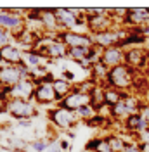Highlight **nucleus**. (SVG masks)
<instances>
[{"label": "nucleus", "instance_id": "39448f33", "mask_svg": "<svg viewBox=\"0 0 149 152\" xmlns=\"http://www.w3.org/2000/svg\"><path fill=\"white\" fill-rule=\"evenodd\" d=\"M49 119H50L52 126H56L57 130H61V132H69L78 123V118H76L74 111L59 107V105L49 111Z\"/></svg>", "mask_w": 149, "mask_h": 152}, {"label": "nucleus", "instance_id": "cd10ccee", "mask_svg": "<svg viewBox=\"0 0 149 152\" xmlns=\"http://www.w3.org/2000/svg\"><path fill=\"white\" fill-rule=\"evenodd\" d=\"M12 33H10L9 29H4L0 28V48L7 47V45H10V40H12Z\"/></svg>", "mask_w": 149, "mask_h": 152}, {"label": "nucleus", "instance_id": "7ed1b4c3", "mask_svg": "<svg viewBox=\"0 0 149 152\" xmlns=\"http://www.w3.org/2000/svg\"><path fill=\"white\" fill-rule=\"evenodd\" d=\"M5 113H9L16 119H31L33 116H37V107L33 104V100H23V99H9L4 104Z\"/></svg>", "mask_w": 149, "mask_h": 152}, {"label": "nucleus", "instance_id": "dca6fc26", "mask_svg": "<svg viewBox=\"0 0 149 152\" xmlns=\"http://www.w3.org/2000/svg\"><path fill=\"white\" fill-rule=\"evenodd\" d=\"M123 128L127 130V133H130V135H140L142 132L149 130V123L137 113V114L128 116V118L123 121Z\"/></svg>", "mask_w": 149, "mask_h": 152}, {"label": "nucleus", "instance_id": "e433bc0d", "mask_svg": "<svg viewBox=\"0 0 149 152\" xmlns=\"http://www.w3.org/2000/svg\"><path fill=\"white\" fill-rule=\"evenodd\" d=\"M18 124L19 126H24V128H30V126H31V121H30V119H21Z\"/></svg>", "mask_w": 149, "mask_h": 152}, {"label": "nucleus", "instance_id": "c9c22d12", "mask_svg": "<svg viewBox=\"0 0 149 152\" xmlns=\"http://www.w3.org/2000/svg\"><path fill=\"white\" fill-rule=\"evenodd\" d=\"M59 145H61V149L64 152L69 151V142H68V140H59Z\"/></svg>", "mask_w": 149, "mask_h": 152}, {"label": "nucleus", "instance_id": "2f4dec72", "mask_svg": "<svg viewBox=\"0 0 149 152\" xmlns=\"http://www.w3.org/2000/svg\"><path fill=\"white\" fill-rule=\"evenodd\" d=\"M139 114L146 119L149 123V102H144V104L140 105V109H139Z\"/></svg>", "mask_w": 149, "mask_h": 152}, {"label": "nucleus", "instance_id": "f03ea898", "mask_svg": "<svg viewBox=\"0 0 149 152\" xmlns=\"http://www.w3.org/2000/svg\"><path fill=\"white\" fill-rule=\"evenodd\" d=\"M23 78H31V69L24 62L18 66L0 67V88H10L16 83H19Z\"/></svg>", "mask_w": 149, "mask_h": 152}, {"label": "nucleus", "instance_id": "58836bf2", "mask_svg": "<svg viewBox=\"0 0 149 152\" xmlns=\"http://www.w3.org/2000/svg\"><path fill=\"white\" fill-rule=\"evenodd\" d=\"M0 109H4V102H0Z\"/></svg>", "mask_w": 149, "mask_h": 152}, {"label": "nucleus", "instance_id": "a878e982", "mask_svg": "<svg viewBox=\"0 0 149 152\" xmlns=\"http://www.w3.org/2000/svg\"><path fill=\"white\" fill-rule=\"evenodd\" d=\"M74 113H76L78 121H83V123H87V121H90L92 118H95V116L99 114V111H97L92 104H89V105L80 107V109H78V111H74Z\"/></svg>", "mask_w": 149, "mask_h": 152}, {"label": "nucleus", "instance_id": "aec40b11", "mask_svg": "<svg viewBox=\"0 0 149 152\" xmlns=\"http://www.w3.org/2000/svg\"><path fill=\"white\" fill-rule=\"evenodd\" d=\"M109 116H111L114 121H125L128 116H132L130 111H128V107L125 104V100H120L116 105H113L109 107Z\"/></svg>", "mask_w": 149, "mask_h": 152}, {"label": "nucleus", "instance_id": "7c9ffc66", "mask_svg": "<svg viewBox=\"0 0 149 152\" xmlns=\"http://www.w3.org/2000/svg\"><path fill=\"white\" fill-rule=\"evenodd\" d=\"M123 152H142V149H140V143L139 142H128Z\"/></svg>", "mask_w": 149, "mask_h": 152}, {"label": "nucleus", "instance_id": "f3484780", "mask_svg": "<svg viewBox=\"0 0 149 152\" xmlns=\"http://www.w3.org/2000/svg\"><path fill=\"white\" fill-rule=\"evenodd\" d=\"M40 18H42V23H44L47 35H57L61 31L54 9H40Z\"/></svg>", "mask_w": 149, "mask_h": 152}, {"label": "nucleus", "instance_id": "393cba45", "mask_svg": "<svg viewBox=\"0 0 149 152\" xmlns=\"http://www.w3.org/2000/svg\"><path fill=\"white\" fill-rule=\"evenodd\" d=\"M104 88H106L104 85H97L92 92H90V104H92L97 111L106 105V102H104Z\"/></svg>", "mask_w": 149, "mask_h": 152}, {"label": "nucleus", "instance_id": "4be33fe9", "mask_svg": "<svg viewBox=\"0 0 149 152\" xmlns=\"http://www.w3.org/2000/svg\"><path fill=\"white\" fill-rule=\"evenodd\" d=\"M123 97H125V92H120V90L111 88V86H106L104 88V102H106L108 107L116 105L120 100H123Z\"/></svg>", "mask_w": 149, "mask_h": 152}, {"label": "nucleus", "instance_id": "f704fd0d", "mask_svg": "<svg viewBox=\"0 0 149 152\" xmlns=\"http://www.w3.org/2000/svg\"><path fill=\"white\" fill-rule=\"evenodd\" d=\"M63 78H64V80H68V81H71V83H73V80H74V75L71 73V71H68V69H64V73H63Z\"/></svg>", "mask_w": 149, "mask_h": 152}, {"label": "nucleus", "instance_id": "bb28decb", "mask_svg": "<svg viewBox=\"0 0 149 152\" xmlns=\"http://www.w3.org/2000/svg\"><path fill=\"white\" fill-rule=\"evenodd\" d=\"M49 145H50L49 138H37L35 142H31V149L35 152H47Z\"/></svg>", "mask_w": 149, "mask_h": 152}, {"label": "nucleus", "instance_id": "4c0bfd02", "mask_svg": "<svg viewBox=\"0 0 149 152\" xmlns=\"http://www.w3.org/2000/svg\"><path fill=\"white\" fill-rule=\"evenodd\" d=\"M140 149L142 152H149V143H140Z\"/></svg>", "mask_w": 149, "mask_h": 152}, {"label": "nucleus", "instance_id": "1a4fd4ad", "mask_svg": "<svg viewBox=\"0 0 149 152\" xmlns=\"http://www.w3.org/2000/svg\"><path fill=\"white\" fill-rule=\"evenodd\" d=\"M89 104H90V95L80 92V90L74 86L73 90L66 95L57 105H59V107H64V109H69V111H78L80 107L89 105Z\"/></svg>", "mask_w": 149, "mask_h": 152}, {"label": "nucleus", "instance_id": "423d86ee", "mask_svg": "<svg viewBox=\"0 0 149 152\" xmlns=\"http://www.w3.org/2000/svg\"><path fill=\"white\" fill-rule=\"evenodd\" d=\"M57 38L68 48L74 47H94V40L90 33H78V31H59Z\"/></svg>", "mask_w": 149, "mask_h": 152}, {"label": "nucleus", "instance_id": "72a5a7b5", "mask_svg": "<svg viewBox=\"0 0 149 152\" xmlns=\"http://www.w3.org/2000/svg\"><path fill=\"white\" fill-rule=\"evenodd\" d=\"M135 140L139 143H149V130L142 132L140 135H135Z\"/></svg>", "mask_w": 149, "mask_h": 152}, {"label": "nucleus", "instance_id": "a211bd4d", "mask_svg": "<svg viewBox=\"0 0 149 152\" xmlns=\"http://www.w3.org/2000/svg\"><path fill=\"white\" fill-rule=\"evenodd\" d=\"M85 151L87 152H114L111 149V145L108 142V138H103V137H95L92 140L85 143Z\"/></svg>", "mask_w": 149, "mask_h": 152}, {"label": "nucleus", "instance_id": "6e6552de", "mask_svg": "<svg viewBox=\"0 0 149 152\" xmlns=\"http://www.w3.org/2000/svg\"><path fill=\"white\" fill-rule=\"evenodd\" d=\"M35 80L33 78H23L19 83H16L14 86H10L7 90L9 99H23V100H33L35 95Z\"/></svg>", "mask_w": 149, "mask_h": 152}, {"label": "nucleus", "instance_id": "ddd939ff", "mask_svg": "<svg viewBox=\"0 0 149 152\" xmlns=\"http://www.w3.org/2000/svg\"><path fill=\"white\" fill-rule=\"evenodd\" d=\"M148 23H149V9H142V7L127 9L125 19H123L125 28H130V26H146Z\"/></svg>", "mask_w": 149, "mask_h": 152}, {"label": "nucleus", "instance_id": "f8f14e48", "mask_svg": "<svg viewBox=\"0 0 149 152\" xmlns=\"http://www.w3.org/2000/svg\"><path fill=\"white\" fill-rule=\"evenodd\" d=\"M56 12V18H57V23H59V29L61 31H74V28L80 24V23H83L85 24V18L83 19H78L76 16L71 14V10L69 9H54Z\"/></svg>", "mask_w": 149, "mask_h": 152}, {"label": "nucleus", "instance_id": "9b49d317", "mask_svg": "<svg viewBox=\"0 0 149 152\" xmlns=\"http://www.w3.org/2000/svg\"><path fill=\"white\" fill-rule=\"evenodd\" d=\"M101 62H103L108 69L125 64V50H123L120 45H116V47H109V48H104L103 54H101Z\"/></svg>", "mask_w": 149, "mask_h": 152}, {"label": "nucleus", "instance_id": "6ab92c4d", "mask_svg": "<svg viewBox=\"0 0 149 152\" xmlns=\"http://www.w3.org/2000/svg\"><path fill=\"white\" fill-rule=\"evenodd\" d=\"M52 85H54V90H56V94H57L59 102H61L66 95L74 88L73 83H71V81H68V80H64V78H56V80L52 81Z\"/></svg>", "mask_w": 149, "mask_h": 152}, {"label": "nucleus", "instance_id": "f257e3e1", "mask_svg": "<svg viewBox=\"0 0 149 152\" xmlns=\"http://www.w3.org/2000/svg\"><path fill=\"white\" fill-rule=\"evenodd\" d=\"M135 81H137V71L130 69L127 64H121V66L111 67L108 71L104 86H111V88L128 94V90L135 86Z\"/></svg>", "mask_w": 149, "mask_h": 152}, {"label": "nucleus", "instance_id": "2eb2a0df", "mask_svg": "<svg viewBox=\"0 0 149 152\" xmlns=\"http://www.w3.org/2000/svg\"><path fill=\"white\" fill-rule=\"evenodd\" d=\"M146 62H148V52L142 50L140 47H132L125 50V64L130 69L137 71L146 66Z\"/></svg>", "mask_w": 149, "mask_h": 152}, {"label": "nucleus", "instance_id": "c756f323", "mask_svg": "<svg viewBox=\"0 0 149 152\" xmlns=\"http://www.w3.org/2000/svg\"><path fill=\"white\" fill-rule=\"evenodd\" d=\"M9 147L12 151L16 152H23L24 151V147H26V143L23 142V140H18V138H10L9 140Z\"/></svg>", "mask_w": 149, "mask_h": 152}, {"label": "nucleus", "instance_id": "9d476101", "mask_svg": "<svg viewBox=\"0 0 149 152\" xmlns=\"http://www.w3.org/2000/svg\"><path fill=\"white\" fill-rule=\"evenodd\" d=\"M33 100L40 105H47V104H59V99L57 94L54 90L52 81H47V83H40L35 88V95H33Z\"/></svg>", "mask_w": 149, "mask_h": 152}, {"label": "nucleus", "instance_id": "5701e85b", "mask_svg": "<svg viewBox=\"0 0 149 152\" xmlns=\"http://www.w3.org/2000/svg\"><path fill=\"white\" fill-rule=\"evenodd\" d=\"M90 54H92V47H74V48H68V57H69L71 61H74V62L87 61Z\"/></svg>", "mask_w": 149, "mask_h": 152}, {"label": "nucleus", "instance_id": "c85d7f7f", "mask_svg": "<svg viewBox=\"0 0 149 152\" xmlns=\"http://www.w3.org/2000/svg\"><path fill=\"white\" fill-rule=\"evenodd\" d=\"M106 123H108V118H106L104 114H97L95 118H92L90 121H87L85 124H89V126H94V128H99V126H104Z\"/></svg>", "mask_w": 149, "mask_h": 152}, {"label": "nucleus", "instance_id": "473e14b6", "mask_svg": "<svg viewBox=\"0 0 149 152\" xmlns=\"http://www.w3.org/2000/svg\"><path fill=\"white\" fill-rule=\"evenodd\" d=\"M47 152H64V151L61 149V145H59V140H50V145H49Z\"/></svg>", "mask_w": 149, "mask_h": 152}, {"label": "nucleus", "instance_id": "4468645a", "mask_svg": "<svg viewBox=\"0 0 149 152\" xmlns=\"http://www.w3.org/2000/svg\"><path fill=\"white\" fill-rule=\"evenodd\" d=\"M23 64V50L18 45H7L0 48V67L2 66H18Z\"/></svg>", "mask_w": 149, "mask_h": 152}, {"label": "nucleus", "instance_id": "412c9836", "mask_svg": "<svg viewBox=\"0 0 149 152\" xmlns=\"http://www.w3.org/2000/svg\"><path fill=\"white\" fill-rule=\"evenodd\" d=\"M44 59H45V57L40 56L37 50H28V52H23V62H24L30 69H35V67L44 66Z\"/></svg>", "mask_w": 149, "mask_h": 152}, {"label": "nucleus", "instance_id": "20e7f679", "mask_svg": "<svg viewBox=\"0 0 149 152\" xmlns=\"http://www.w3.org/2000/svg\"><path fill=\"white\" fill-rule=\"evenodd\" d=\"M130 29L127 28H111L108 31H103V33H97V35H92L94 45L99 48H109V47H116L120 45L125 38L128 37Z\"/></svg>", "mask_w": 149, "mask_h": 152}, {"label": "nucleus", "instance_id": "0eeeda50", "mask_svg": "<svg viewBox=\"0 0 149 152\" xmlns=\"http://www.w3.org/2000/svg\"><path fill=\"white\" fill-rule=\"evenodd\" d=\"M85 26L90 31V35H97V33H103V31L114 28V19L111 16V10H109V14H104V16L85 14Z\"/></svg>", "mask_w": 149, "mask_h": 152}, {"label": "nucleus", "instance_id": "b1692460", "mask_svg": "<svg viewBox=\"0 0 149 152\" xmlns=\"http://www.w3.org/2000/svg\"><path fill=\"white\" fill-rule=\"evenodd\" d=\"M106 138H108V142H109V145H111V149L114 152H123L125 147H127V143H128V140L123 135H120V133H109Z\"/></svg>", "mask_w": 149, "mask_h": 152}]
</instances>
